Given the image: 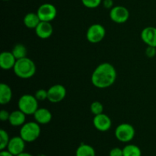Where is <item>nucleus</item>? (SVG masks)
<instances>
[{
    "mask_svg": "<svg viewBox=\"0 0 156 156\" xmlns=\"http://www.w3.org/2000/svg\"><path fill=\"white\" fill-rule=\"evenodd\" d=\"M9 140H10V138L8 133L4 129H1L0 130V150H5L7 149Z\"/></svg>",
    "mask_w": 156,
    "mask_h": 156,
    "instance_id": "22",
    "label": "nucleus"
},
{
    "mask_svg": "<svg viewBox=\"0 0 156 156\" xmlns=\"http://www.w3.org/2000/svg\"><path fill=\"white\" fill-rule=\"evenodd\" d=\"M90 110L94 116L98 115V114L103 113L104 105L100 101H94L91 103V106H90Z\"/></svg>",
    "mask_w": 156,
    "mask_h": 156,
    "instance_id": "23",
    "label": "nucleus"
},
{
    "mask_svg": "<svg viewBox=\"0 0 156 156\" xmlns=\"http://www.w3.org/2000/svg\"><path fill=\"white\" fill-rule=\"evenodd\" d=\"M18 106L20 111L26 115H34L38 109V101L34 95L31 94H23L18 100Z\"/></svg>",
    "mask_w": 156,
    "mask_h": 156,
    "instance_id": "4",
    "label": "nucleus"
},
{
    "mask_svg": "<svg viewBox=\"0 0 156 156\" xmlns=\"http://www.w3.org/2000/svg\"><path fill=\"white\" fill-rule=\"evenodd\" d=\"M35 30L37 36L41 39H47L53 34V28L50 22L47 21H41Z\"/></svg>",
    "mask_w": 156,
    "mask_h": 156,
    "instance_id": "13",
    "label": "nucleus"
},
{
    "mask_svg": "<svg viewBox=\"0 0 156 156\" xmlns=\"http://www.w3.org/2000/svg\"><path fill=\"white\" fill-rule=\"evenodd\" d=\"M102 3H103L104 7L107 9H111L114 7V1L113 0H103Z\"/></svg>",
    "mask_w": 156,
    "mask_h": 156,
    "instance_id": "29",
    "label": "nucleus"
},
{
    "mask_svg": "<svg viewBox=\"0 0 156 156\" xmlns=\"http://www.w3.org/2000/svg\"><path fill=\"white\" fill-rule=\"evenodd\" d=\"M26 142L21 136H14L10 139L7 146V150L15 156L24 152Z\"/></svg>",
    "mask_w": 156,
    "mask_h": 156,
    "instance_id": "11",
    "label": "nucleus"
},
{
    "mask_svg": "<svg viewBox=\"0 0 156 156\" xmlns=\"http://www.w3.org/2000/svg\"><path fill=\"white\" fill-rule=\"evenodd\" d=\"M110 18L117 24H123L129 19V12L124 6H114L110 11Z\"/></svg>",
    "mask_w": 156,
    "mask_h": 156,
    "instance_id": "8",
    "label": "nucleus"
},
{
    "mask_svg": "<svg viewBox=\"0 0 156 156\" xmlns=\"http://www.w3.org/2000/svg\"><path fill=\"white\" fill-rule=\"evenodd\" d=\"M9 117H10V113L8 112L5 110H2L0 111V120L2 122L9 121Z\"/></svg>",
    "mask_w": 156,
    "mask_h": 156,
    "instance_id": "28",
    "label": "nucleus"
},
{
    "mask_svg": "<svg viewBox=\"0 0 156 156\" xmlns=\"http://www.w3.org/2000/svg\"><path fill=\"white\" fill-rule=\"evenodd\" d=\"M16 156H33L31 155V154H30V153H27V152H22V153H21V154H19V155H16Z\"/></svg>",
    "mask_w": 156,
    "mask_h": 156,
    "instance_id": "31",
    "label": "nucleus"
},
{
    "mask_svg": "<svg viewBox=\"0 0 156 156\" xmlns=\"http://www.w3.org/2000/svg\"><path fill=\"white\" fill-rule=\"evenodd\" d=\"M35 121L39 124H47L52 120V114L48 109L45 108H38L34 114Z\"/></svg>",
    "mask_w": 156,
    "mask_h": 156,
    "instance_id": "15",
    "label": "nucleus"
},
{
    "mask_svg": "<svg viewBox=\"0 0 156 156\" xmlns=\"http://www.w3.org/2000/svg\"><path fill=\"white\" fill-rule=\"evenodd\" d=\"M109 156H123V149L119 147L113 148L109 152Z\"/></svg>",
    "mask_w": 156,
    "mask_h": 156,
    "instance_id": "26",
    "label": "nucleus"
},
{
    "mask_svg": "<svg viewBox=\"0 0 156 156\" xmlns=\"http://www.w3.org/2000/svg\"><path fill=\"white\" fill-rule=\"evenodd\" d=\"M146 55L149 58H152L156 56V47L148 46L146 50Z\"/></svg>",
    "mask_w": 156,
    "mask_h": 156,
    "instance_id": "27",
    "label": "nucleus"
},
{
    "mask_svg": "<svg viewBox=\"0 0 156 156\" xmlns=\"http://www.w3.org/2000/svg\"><path fill=\"white\" fill-rule=\"evenodd\" d=\"M123 156H142V151L139 146L129 144L123 149Z\"/></svg>",
    "mask_w": 156,
    "mask_h": 156,
    "instance_id": "21",
    "label": "nucleus"
},
{
    "mask_svg": "<svg viewBox=\"0 0 156 156\" xmlns=\"http://www.w3.org/2000/svg\"><path fill=\"white\" fill-rule=\"evenodd\" d=\"M26 114L20 110L12 111L10 113L9 122L13 126H21L25 123Z\"/></svg>",
    "mask_w": 156,
    "mask_h": 156,
    "instance_id": "16",
    "label": "nucleus"
},
{
    "mask_svg": "<svg viewBox=\"0 0 156 156\" xmlns=\"http://www.w3.org/2000/svg\"><path fill=\"white\" fill-rule=\"evenodd\" d=\"M12 53H13L16 59H22V58L27 57V50L24 44H17L14 46Z\"/></svg>",
    "mask_w": 156,
    "mask_h": 156,
    "instance_id": "20",
    "label": "nucleus"
},
{
    "mask_svg": "<svg viewBox=\"0 0 156 156\" xmlns=\"http://www.w3.org/2000/svg\"><path fill=\"white\" fill-rule=\"evenodd\" d=\"M41 126L39 123L34 122H27L21 126L20 129V136L26 143H32L38 139L41 135Z\"/></svg>",
    "mask_w": 156,
    "mask_h": 156,
    "instance_id": "3",
    "label": "nucleus"
},
{
    "mask_svg": "<svg viewBox=\"0 0 156 156\" xmlns=\"http://www.w3.org/2000/svg\"><path fill=\"white\" fill-rule=\"evenodd\" d=\"M117 79V71L112 64L103 62L95 68L91 75V82L98 88L111 86Z\"/></svg>",
    "mask_w": 156,
    "mask_h": 156,
    "instance_id": "1",
    "label": "nucleus"
},
{
    "mask_svg": "<svg viewBox=\"0 0 156 156\" xmlns=\"http://www.w3.org/2000/svg\"><path fill=\"white\" fill-rule=\"evenodd\" d=\"M41 19H40L39 16L37 13L34 12H30V13H27L25 16L24 17V20H23V22L24 24L27 27V28L30 29H35L37 27V26L39 24V23L41 22Z\"/></svg>",
    "mask_w": 156,
    "mask_h": 156,
    "instance_id": "18",
    "label": "nucleus"
},
{
    "mask_svg": "<svg viewBox=\"0 0 156 156\" xmlns=\"http://www.w3.org/2000/svg\"><path fill=\"white\" fill-rule=\"evenodd\" d=\"M2 1H9V0H2Z\"/></svg>",
    "mask_w": 156,
    "mask_h": 156,
    "instance_id": "32",
    "label": "nucleus"
},
{
    "mask_svg": "<svg viewBox=\"0 0 156 156\" xmlns=\"http://www.w3.org/2000/svg\"><path fill=\"white\" fill-rule=\"evenodd\" d=\"M141 38L147 46L156 47V27H146L142 30Z\"/></svg>",
    "mask_w": 156,
    "mask_h": 156,
    "instance_id": "14",
    "label": "nucleus"
},
{
    "mask_svg": "<svg viewBox=\"0 0 156 156\" xmlns=\"http://www.w3.org/2000/svg\"><path fill=\"white\" fill-rule=\"evenodd\" d=\"M47 100L51 103H59L62 101L66 95V89L60 84H56L51 86L47 90Z\"/></svg>",
    "mask_w": 156,
    "mask_h": 156,
    "instance_id": "9",
    "label": "nucleus"
},
{
    "mask_svg": "<svg viewBox=\"0 0 156 156\" xmlns=\"http://www.w3.org/2000/svg\"><path fill=\"white\" fill-rule=\"evenodd\" d=\"M16 61V58L12 51H4L0 54V66L2 69L9 70L13 69Z\"/></svg>",
    "mask_w": 156,
    "mask_h": 156,
    "instance_id": "12",
    "label": "nucleus"
},
{
    "mask_svg": "<svg viewBox=\"0 0 156 156\" xmlns=\"http://www.w3.org/2000/svg\"><path fill=\"white\" fill-rule=\"evenodd\" d=\"M136 134L135 129L129 123H121L115 129V136L120 142L128 143L133 140Z\"/></svg>",
    "mask_w": 156,
    "mask_h": 156,
    "instance_id": "5",
    "label": "nucleus"
},
{
    "mask_svg": "<svg viewBox=\"0 0 156 156\" xmlns=\"http://www.w3.org/2000/svg\"><path fill=\"white\" fill-rule=\"evenodd\" d=\"M76 156H95V151L90 145L82 144L76 149Z\"/></svg>",
    "mask_w": 156,
    "mask_h": 156,
    "instance_id": "19",
    "label": "nucleus"
},
{
    "mask_svg": "<svg viewBox=\"0 0 156 156\" xmlns=\"http://www.w3.org/2000/svg\"><path fill=\"white\" fill-rule=\"evenodd\" d=\"M34 96L35 98L37 99L38 101H42L47 99V97H48V92H47V90L39 89L35 92Z\"/></svg>",
    "mask_w": 156,
    "mask_h": 156,
    "instance_id": "25",
    "label": "nucleus"
},
{
    "mask_svg": "<svg viewBox=\"0 0 156 156\" xmlns=\"http://www.w3.org/2000/svg\"><path fill=\"white\" fill-rule=\"evenodd\" d=\"M102 1L103 0H82V2L88 9H95L101 4Z\"/></svg>",
    "mask_w": 156,
    "mask_h": 156,
    "instance_id": "24",
    "label": "nucleus"
},
{
    "mask_svg": "<svg viewBox=\"0 0 156 156\" xmlns=\"http://www.w3.org/2000/svg\"><path fill=\"white\" fill-rule=\"evenodd\" d=\"M106 35L105 27L100 24H93L88 27L86 33V37L88 42L98 44L102 41Z\"/></svg>",
    "mask_w": 156,
    "mask_h": 156,
    "instance_id": "6",
    "label": "nucleus"
},
{
    "mask_svg": "<svg viewBox=\"0 0 156 156\" xmlns=\"http://www.w3.org/2000/svg\"><path fill=\"white\" fill-rule=\"evenodd\" d=\"M93 124L98 130L101 131V132H106L111 129L112 121H111L110 117L102 113L98 115L94 116V119H93Z\"/></svg>",
    "mask_w": 156,
    "mask_h": 156,
    "instance_id": "10",
    "label": "nucleus"
},
{
    "mask_svg": "<svg viewBox=\"0 0 156 156\" xmlns=\"http://www.w3.org/2000/svg\"><path fill=\"white\" fill-rule=\"evenodd\" d=\"M36 66L32 59L27 57L17 59L13 70L18 78L23 79H30L34 76L36 73Z\"/></svg>",
    "mask_w": 156,
    "mask_h": 156,
    "instance_id": "2",
    "label": "nucleus"
},
{
    "mask_svg": "<svg viewBox=\"0 0 156 156\" xmlns=\"http://www.w3.org/2000/svg\"><path fill=\"white\" fill-rule=\"evenodd\" d=\"M12 98V91L10 86L5 83L0 85V104L5 105L11 101Z\"/></svg>",
    "mask_w": 156,
    "mask_h": 156,
    "instance_id": "17",
    "label": "nucleus"
},
{
    "mask_svg": "<svg viewBox=\"0 0 156 156\" xmlns=\"http://www.w3.org/2000/svg\"><path fill=\"white\" fill-rule=\"evenodd\" d=\"M0 156H15L12 155L10 152H9L8 150H1L0 152Z\"/></svg>",
    "mask_w": 156,
    "mask_h": 156,
    "instance_id": "30",
    "label": "nucleus"
},
{
    "mask_svg": "<svg viewBox=\"0 0 156 156\" xmlns=\"http://www.w3.org/2000/svg\"><path fill=\"white\" fill-rule=\"evenodd\" d=\"M37 14L39 16L41 21H47L50 22L55 19L57 15L56 8L50 3H44L42 4L37 11Z\"/></svg>",
    "mask_w": 156,
    "mask_h": 156,
    "instance_id": "7",
    "label": "nucleus"
}]
</instances>
